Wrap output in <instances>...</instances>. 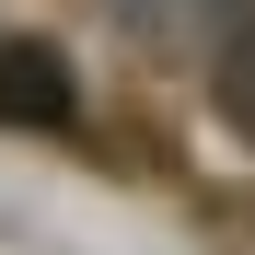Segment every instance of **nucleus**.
I'll list each match as a JSON object with an SVG mask.
<instances>
[{"mask_svg": "<svg viewBox=\"0 0 255 255\" xmlns=\"http://www.w3.org/2000/svg\"><path fill=\"white\" fill-rule=\"evenodd\" d=\"M0 128H81V81L47 35H0Z\"/></svg>", "mask_w": 255, "mask_h": 255, "instance_id": "f257e3e1", "label": "nucleus"}, {"mask_svg": "<svg viewBox=\"0 0 255 255\" xmlns=\"http://www.w3.org/2000/svg\"><path fill=\"white\" fill-rule=\"evenodd\" d=\"M209 105H221V128L255 151V23H232V35H209Z\"/></svg>", "mask_w": 255, "mask_h": 255, "instance_id": "f03ea898", "label": "nucleus"}, {"mask_svg": "<svg viewBox=\"0 0 255 255\" xmlns=\"http://www.w3.org/2000/svg\"><path fill=\"white\" fill-rule=\"evenodd\" d=\"M209 23H221V35H232V23H255V0H209Z\"/></svg>", "mask_w": 255, "mask_h": 255, "instance_id": "7ed1b4c3", "label": "nucleus"}]
</instances>
